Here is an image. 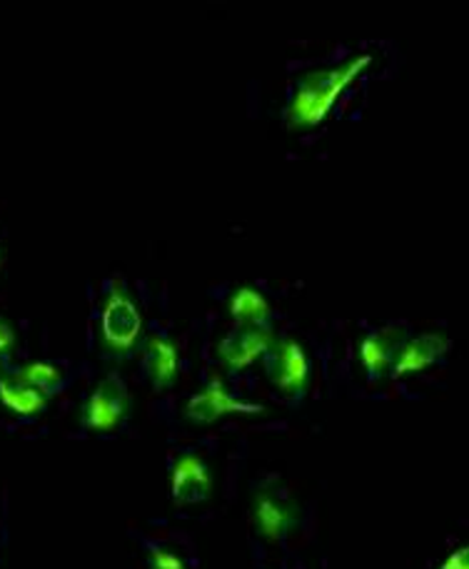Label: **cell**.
Masks as SVG:
<instances>
[{"instance_id":"obj_5","label":"cell","mask_w":469,"mask_h":569,"mask_svg":"<svg viewBox=\"0 0 469 569\" xmlns=\"http://www.w3.org/2000/svg\"><path fill=\"white\" fill-rule=\"evenodd\" d=\"M295 520H298L295 502L290 500L288 492L280 490V487L270 485L260 487V490L255 492L252 522L262 537H268L272 542H280L295 527Z\"/></svg>"},{"instance_id":"obj_14","label":"cell","mask_w":469,"mask_h":569,"mask_svg":"<svg viewBox=\"0 0 469 569\" xmlns=\"http://www.w3.org/2000/svg\"><path fill=\"white\" fill-rule=\"evenodd\" d=\"M16 375H18L20 380L28 382V385H33L36 390L46 392V395L60 392V390H63V385H66V370L60 368V365L48 362V360L28 362Z\"/></svg>"},{"instance_id":"obj_2","label":"cell","mask_w":469,"mask_h":569,"mask_svg":"<svg viewBox=\"0 0 469 569\" xmlns=\"http://www.w3.org/2000/svg\"><path fill=\"white\" fill-rule=\"evenodd\" d=\"M142 320L136 308V302L128 298L120 282L110 284V290L100 308V335H103V345L116 355H128L140 338Z\"/></svg>"},{"instance_id":"obj_12","label":"cell","mask_w":469,"mask_h":569,"mask_svg":"<svg viewBox=\"0 0 469 569\" xmlns=\"http://www.w3.org/2000/svg\"><path fill=\"white\" fill-rule=\"evenodd\" d=\"M0 405L20 418H36L48 408V395L18 378L16 372L0 375Z\"/></svg>"},{"instance_id":"obj_4","label":"cell","mask_w":469,"mask_h":569,"mask_svg":"<svg viewBox=\"0 0 469 569\" xmlns=\"http://www.w3.org/2000/svg\"><path fill=\"white\" fill-rule=\"evenodd\" d=\"M130 412V395L116 375L96 385V390L88 395L83 408V425L90 432H113L128 418Z\"/></svg>"},{"instance_id":"obj_11","label":"cell","mask_w":469,"mask_h":569,"mask_svg":"<svg viewBox=\"0 0 469 569\" xmlns=\"http://www.w3.org/2000/svg\"><path fill=\"white\" fill-rule=\"evenodd\" d=\"M178 348L168 335L152 332L142 348V370L158 390H168L178 378Z\"/></svg>"},{"instance_id":"obj_6","label":"cell","mask_w":469,"mask_h":569,"mask_svg":"<svg viewBox=\"0 0 469 569\" xmlns=\"http://www.w3.org/2000/svg\"><path fill=\"white\" fill-rule=\"evenodd\" d=\"M272 342L275 338L270 328H248V325H238V328L220 342L218 355L226 368L248 370L255 360H262L265 355H268Z\"/></svg>"},{"instance_id":"obj_3","label":"cell","mask_w":469,"mask_h":569,"mask_svg":"<svg viewBox=\"0 0 469 569\" xmlns=\"http://www.w3.org/2000/svg\"><path fill=\"white\" fill-rule=\"evenodd\" d=\"M265 368H268L270 382L278 388L285 398H300L308 390L310 380V362L308 355L298 342L290 338L275 340L272 348L265 355Z\"/></svg>"},{"instance_id":"obj_16","label":"cell","mask_w":469,"mask_h":569,"mask_svg":"<svg viewBox=\"0 0 469 569\" xmlns=\"http://www.w3.org/2000/svg\"><path fill=\"white\" fill-rule=\"evenodd\" d=\"M13 348H16V332L3 318H0V358H6Z\"/></svg>"},{"instance_id":"obj_9","label":"cell","mask_w":469,"mask_h":569,"mask_svg":"<svg viewBox=\"0 0 469 569\" xmlns=\"http://www.w3.org/2000/svg\"><path fill=\"white\" fill-rule=\"evenodd\" d=\"M260 410H262L260 405H252V402L232 398L226 385H222L220 380H212L206 390L192 395V398L188 400L186 418L192 420V422L208 425V422H216L220 418H226V415H234V412L252 415V412H260Z\"/></svg>"},{"instance_id":"obj_8","label":"cell","mask_w":469,"mask_h":569,"mask_svg":"<svg viewBox=\"0 0 469 569\" xmlns=\"http://www.w3.org/2000/svg\"><path fill=\"white\" fill-rule=\"evenodd\" d=\"M407 342L405 325H385V328L367 335L360 345V362L372 380L392 372V365Z\"/></svg>"},{"instance_id":"obj_7","label":"cell","mask_w":469,"mask_h":569,"mask_svg":"<svg viewBox=\"0 0 469 569\" xmlns=\"http://www.w3.org/2000/svg\"><path fill=\"white\" fill-rule=\"evenodd\" d=\"M212 492V477L198 455H180L170 470V495L176 505L206 502Z\"/></svg>"},{"instance_id":"obj_17","label":"cell","mask_w":469,"mask_h":569,"mask_svg":"<svg viewBox=\"0 0 469 569\" xmlns=\"http://www.w3.org/2000/svg\"><path fill=\"white\" fill-rule=\"evenodd\" d=\"M440 569H469V545L455 550L447 560L442 562Z\"/></svg>"},{"instance_id":"obj_1","label":"cell","mask_w":469,"mask_h":569,"mask_svg":"<svg viewBox=\"0 0 469 569\" xmlns=\"http://www.w3.org/2000/svg\"><path fill=\"white\" fill-rule=\"evenodd\" d=\"M370 56H357L345 63L305 76L288 103V123L295 128L318 126L350 88L352 80L370 66Z\"/></svg>"},{"instance_id":"obj_10","label":"cell","mask_w":469,"mask_h":569,"mask_svg":"<svg viewBox=\"0 0 469 569\" xmlns=\"http://www.w3.org/2000/svg\"><path fill=\"white\" fill-rule=\"evenodd\" d=\"M447 350H450V340L440 332H422L417 338H407L392 365V375L395 378H410V375L430 370L432 365L442 362Z\"/></svg>"},{"instance_id":"obj_15","label":"cell","mask_w":469,"mask_h":569,"mask_svg":"<svg viewBox=\"0 0 469 569\" xmlns=\"http://www.w3.org/2000/svg\"><path fill=\"white\" fill-rule=\"evenodd\" d=\"M148 567L150 569H188V565L182 562V557L178 552H172L162 545H156L148 550Z\"/></svg>"},{"instance_id":"obj_13","label":"cell","mask_w":469,"mask_h":569,"mask_svg":"<svg viewBox=\"0 0 469 569\" xmlns=\"http://www.w3.org/2000/svg\"><path fill=\"white\" fill-rule=\"evenodd\" d=\"M230 315L238 325H248V328H270L272 310L268 300L255 288H240L230 298Z\"/></svg>"}]
</instances>
